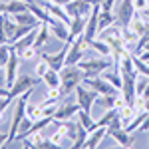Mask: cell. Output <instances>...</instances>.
I'll return each instance as SVG.
<instances>
[{
    "label": "cell",
    "mask_w": 149,
    "mask_h": 149,
    "mask_svg": "<svg viewBox=\"0 0 149 149\" xmlns=\"http://www.w3.org/2000/svg\"><path fill=\"white\" fill-rule=\"evenodd\" d=\"M86 78V72L76 64V66H64L60 70V80H62V95L66 97L68 93H72L76 90V86H80Z\"/></svg>",
    "instance_id": "obj_1"
},
{
    "label": "cell",
    "mask_w": 149,
    "mask_h": 149,
    "mask_svg": "<svg viewBox=\"0 0 149 149\" xmlns=\"http://www.w3.org/2000/svg\"><path fill=\"white\" fill-rule=\"evenodd\" d=\"M111 64H113V58L111 56L107 58V56H100L97 54L93 58H84L78 66L86 72V78H95V76H102Z\"/></svg>",
    "instance_id": "obj_2"
},
{
    "label": "cell",
    "mask_w": 149,
    "mask_h": 149,
    "mask_svg": "<svg viewBox=\"0 0 149 149\" xmlns=\"http://www.w3.org/2000/svg\"><path fill=\"white\" fill-rule=\"evenodd\" d=\"M42 81L40 76H32V74H22V76H18L16 81H14V86L10 88V97H18V95H22L24 92H28V90H34L36 86Z\"/></svg>",
    "instance_id": "obj_3"
},
{
    "label": "cell",
    "mask_w": 149,
    "mask_h": 149,
    "mask_svg": "<svg viewBox=\"0 0 149 149\" xmlns=\"http://www.w3.org/2000/svg\"><path fill=\"white\" fill-rule=\"evenodd\" d=\"M76 97H78V103H80V107L84 111H90L92 113V107L95 105V100H97V95L100 93L95 92V90H90L86 84H80V86H76Z\"/></svg>",
    "instance_id": "obj_4"
},
{
    "label": "cell",
    "mask_w": 149,
    "mask_h": 149,
    "mask_svg": "<svg viewBox=\"0 0 149 149\" xmlns=\"http://www.w3.org/2000/svg\"><path fill=\"white\" fill-rule=\"evenodd\" d=\"M135 12L137 10L133 8V0H121L119 6H117V10H115V24H119L121 28L129 26V22H131V18H133Z\"/></svg>",
    "instance_id": "obj_5"
},
{
    "label": "cell",
    "mask_w": 149,
    "mask_h": 149,
    "mask_svg": "<svg viewBox=\"0 0 149 149\" xmlns=\"http://www.w3.org/2000/svg\"><path fill=\"white\" fill-rule=\"evenodd\" d=\"M92 8H93V4L90 0H72V2H68L64 6V10L68 12L70 18H76V16H86L88 18Z\"/></svg>",
    "instance_id": "obj_6"
},
{
    "label": "cell",
    "mask_w": 149,
    "mask_h": 149,
    "mask_svg": "<svg viewBox=\"0 0 149 149\" xmlns=\"http://www.w3.org/2000/svg\"><path fill=\"white\" fill-rule=\"evenodd\" d=\"M80 109L81 107H80L78 102H66L64 105H58L54 119H56V121H68V119H74Z\"/></svg>",
    "instance_id": "obj_7"
},
{
    "label": "cell",
    "mask_w": 149,
    "mask_h": 149,
    "mask_svg": "<svg viewBox=\"0 0 149 149\" xmlns=\"http://www.w3.org/2000/svg\"><path fill=\"white\" fill-rule=\"evenodd\" d=\"M107 135L115 139L117 145L121 147H131L133 145V133L127 131L125 127H119V129H107Z\"/></svg>",
    "instance_id": "obj_8"
},
{
    "label": "cell",
    "mask_w": 149,
    "mask_h": 149,
    "mask_svg": "<svg viewBox=\"0 0 149 149\" xmlns=\"http://www.w3.org/2000/svg\"><path fill=\"white\" fill-rule=\"evenodd\" d=\"M14 18V22L20 24V26H40L42 20L36 16L32 10H24V12H18V14H10Z\"/></svg>",
    "instance_id": "obj_9"
},
{
    "label": "cell",
    "mask_w": 149,
    "mask_h": 149,
    "mask_svg": "<svg viewBox=\"0 0 149 149\" xmlns=\"http://www.w3.org/2000/svg\"><path fill=\"white\" fill-rule=\"evenodd\" d=\"M103 137H107V125H97L93 131H90V135L86 139V145H84V147H88V149L97 147L103 141Z\"/></svg>",
    "instance_id": "obj_10"
},
{
    "label": "cell",
    "mask_w": 149,
    "mask_h": 149,
    "mask_svg": "<svg viewBox=\"0 0 149 149\" xmlns=\"http://www.w3.org/2000/svg\"><path fill=\"white\" fill-rule=\"evenodd\" d=\"M86 24H88V18H86V16H76V18L70 20V40L68 42H74L78 36L84 34Z\"/></svg>",
    "instance_id": "obj_11"
},
{
    "label": "cell",
    "mask_w": 149,
    "mask_h": 149,
    "mask_svg": "<svg viewBox=\"0 0 149 149\" xmlns=\"http://www.w3.org/2000/svg\"><path fill=\"white\" fill-rule=\"evenodd\" d=\"M50 32L56 36L60 42H68L70 40V24L62 22V20H54L50 24Z\"/></svg>",
    "instance_id": "obj_12"
},
{
    "label": "cell",
    "mask_w": 149,
    "mask_h": 149,
    "mask_svg": "<svg viewBox=\"0 0 149 149\" xmlns=\"http://www.w3.org/2000/svg\"><path fill=\"white\" fill-rule=\"evenodd\" d=\"M88 46H90V50H93V52H95V54H100V56H111L113 58V52H111V46H109V44H107V42H103L102 38H93L92 42H90V44H88Z\"/></svg>",
    "instance_id": "obj_13"
},
{
    "label": "cell",
    "mask_w": 149,
    "mask_h": 149,
    "mask_svg": "<svg viewBox=\"0 0 149 149\" xmlns=\"http://www.w3.org/2000/svg\"><path fill=\"white\" fill-rule=\"evenodd\" d=\"M50 24L48 22H42L40 26H38V34H36V42H34V46L38 48V50H42V48L48 44V40H50Z\"/></svg>",
    "instance_id": "obj_14"
},
{
    "label": "cell",
    "mask_w": 149,
    "mask_h": 149,
    "mask_svg": "<svg viewBox=\"0 0 149 149\" xmlns=\"http://www.w3.org/2000/svg\"><path fill=\"white\" fill-rule=\"evenodd\" d=\"M26 117H30L32 121H38V119L46 117L44 105L42 103H26Z\"/></svg>",
    "instance_id": "obj_15"
},
{
    "label": "cell",
    "mask_w": 149,
    "mask_h": 149,
    "mask_svg": "<svg viewBox=\"0 0 149 149\" xmlns=\"http://www.w3.org/2000/svg\"><path fill=\"white\" fill-rule=\"evenodd\" d=\"M42 81L46 84L48 88H60V86H62V80H60V72H58V70H54V68H50L46 74L42 76Z\"/></svg>",
    "instance_id": "obj_16"
},
{
    "label": "cell",
    "mask_w": 149,
    "mask_h": 149,
    "mask_svg": "<svg viewBox=\"0 0 149 149\" xmlns=\"http://www.w3.org/2000/svg\"><path fill=\"white\" fill-rule=\"evenodd\" d=\"M76 117H78V121H80V123L86 127L88 131H93V129L97 127V121L92 117V113H90V111H84V109H80Z\"/></svg>",
    "instance_id": "obj_17"
},
{
    "label": "cell",
    "mask_w": 149,
    "mask_h": 149,
    "mask_svg": "<svg viewBox=\"0 0 149 149\" xmlns=\"http://www.w3.org/2000/svg\"><path fill=\"white\" fill-rule=\"evenodd\" d=\"M30 2L26 0H6V14H18V12L28 10Z\"/></svg>",
    "instance_id": "obj_18"
},
{
    "label": "cell",
    "mask_w": 149,
    "mask_h": 149,
    "mask_svg": "<svg viewBox=\"0 0 149 149\" xmlns=\"http://www.w3.org/2000/svg\"><path fill=\"white\" fill-rule=\"evenodd\" d=\"M2 20H4V30H6V36H8V42H10L12 38H14V34H16V30H18V26L20 24L14 22V18H12L10 14H2Z\"/></svg>",
    "instance_id": "obj_19"
},
{
    "label": "cell",
    "mask_w": 149,
    "mask_h": 149,
    "mask_svg": "<svg viewBox=\"0 0 149 149\" xmlns=\"http://www.w3.org/2000/svg\"><path fill=\"white\" fill-rule=\"evenodd\" d=\"M115 97H117V93H107V95H97V100H95V105H100L103 109H111L115 107Z\"/></svg>",
    "instance_id": "obj_20"
},
{
    "label": "cell",
    "mask_w": 149,
    "mask_h": 149,
    "mask_svg": "<svg viewBox=\"0 0 149 149\" xmlns=\"http://www.w3.org/2000/svg\"><path fill=\"white\" fill-rule=\"evenodd\" d=\"M117 113H119V109H117V107L105 109V111H103V115L100 117V119H97V125H109V123H111V119H113Z\"/></svg>",
    "instance_id": "obj_21"
},
{
    "label": "cell",
    "mask_w": 149,
    "mask_h": 149,
    "mask_svg": "<svg viewBox=\"0 0 149 149\" xmlns=\"http://www.w3.org/2000/svg\"><path fill=\"white\" fill-rule=\"evenodd\" d=\"M18 56H20V60H24V62H30V60H34V58H40V50L36 46H30V48H26V50H22Z\"/></svg>",
    "instance_id": "obj_22"
},
{
    "label": "cell",
    "mask_w": 149,
    "mask_h": 149,
    "mask_svg": "<svg viewBox=\"0 0 149 149\" xmlns=\"http://www.w3.org/2000/svg\"><path fill=\"white\" fill-rule=\"evenodd\" d=\"M133 64H135V70H137L139 74H141V76H147L149 78V64L147 62H143V60H141V58L137 56V54H133Z\"/></svg>",
    "instance_id": "obj_23"
},
{
    "label": "cell",
    "mask_w": 149,
    "mask_h": 149,
    "mask_svg": "<svg viewBox=\"0 0 149 149\" xmlns=\"http://www.w3.org/2000/svg\"><path fill=\"white\" fill-rule=\"evenodd\" d=\"M10 52H12L10 44H2L0 46V68H6V64L10 60Z\"/></svg>",
    "instance_id": "obj_24"
},
{
    "label": "cell",
    "mask_w": 149,
    "mask_h": 149,
    "mask_svg": "<svg viewBox=\"0 0 149 149\" xmlns=\"http://www.w3.org/2000/svg\"><path fill=\"white\" fill-rule=\"evenodd\" d=\"M48 70H50V64H48L46 60H42V58H40V62L36 64V70H34V74H36V76H40V78H42V76H44V74L48 72Z\"/></svg>",
    "instance_id": "obj_25"
},
{
    "label": "cell",
    "mask_w": 149,
    "mask_h": 149,
    "mask_svg": "<svg viewBox=\"0 0 149 149\" xmlns=\"http://www.w3.org/2000/svg\"><path fill=\"white\" fill-rule=\"evenodd\" d=\"M149 6V0H133V8L137 12H145Z\"/></svg>",
    "instance_id": "obj_26"
},
{
    "label": "cell",
    "mask_w": 149,
    "mask_h": 149,
    "mask_svg": "<svg viewBox=\"0 0 149 149\" xmlns=\"http://www.w3.org/2000/svg\"><path fill=\"white\" fill-rule=\"evenodd\" d=\"M12 103V97L10 95H4V97H0V113H4L6 109H8V105Z\"/></svg>",
    "instance_id": "obj_27"
},
{
    "label": "cell",
    "mask_w": 149,
    "mask_h": 149,
    "mask_svg": "<svg viewBox=\"0 0 149 149\" xmlns=\"http://www.w3.org/2000/svg\"><path fill=\"white\" fill-rule=\"evenodd\" d=\"M2 44H8V36H6V30H4V20L0 16V46Z\"/></svg>",
    "instance_id": "obj_28"
},
{
    "label": "cell",
    "mask_w": 149,
    "mask_h": 149,
    "mask_svg": "<svg viewBox=\"0 0 149 149\" xmlns=\"http://www.w3.org/2000/svg\"><path fill=\"white\" fill-rule=\"evenodd\" d=\"M0 88H8L6 86V70L0 68Z\"/></svg>",
    "instance_id": "obj_29"
},
{
    "label": "cell",
    "mask_w": 149,
    "mask_h": 149,
    "mask_svg": "<svg viewBox=\"0 0 149 149\" xmlns=\"http://www.w3.org/2000/svg\"><path fill=\"white\" fill-rule=\"evenodd\" d=\"M6 139H8V133H2V131H0V147L6 145Z\"/></svg>",
    "instance_id": "obj_30"
},
{
    "label": "cell",
    "mask_w": 149,
    "mask_h": 149,
    "mask_svg": "<svg viewBox=\"0 0 149 149\" xmlns=\"http://www.w3.org/2000/svg\"><path fill=\"white\" fill-rule=\"evenodd\" d=\"M50 2H54V4H58V6H66L68 2H72V0H50Z\"/></svg>",
    "instance_id": "obj_31"
},
{
    "label": "cell",
    "mask_w": 149,
    "mask_h": 149,
    "mask_svg": "<svg viewBox=\"0 0 149 149\" xmlns=\"http://www.w3.org/2000/svg\"><path fill=\"white\" fill-rule=\"evenodd\" d=\"M6 12V0H0V16Z\"/></svg>",
    "instance_id": "obj_32"
},
{
    "label": "cell",
    "mask_w": 149,
    "mask_h": 149,
    "mask_svg": "<svg viewBox=\"0 0 149 149\" xmlns=\"http://www.w3.org/2000/svg\"><path fill=\"white\" fill-rule=\"evenodd\" d=\"M90 2H92L93 6H95V4H102V2H105V0H90Z\"/></svg>",
    "instance_id": "obj_33"
},
{
    "label": "cell",
    "mask_w": 149,
    "mask_h": 149,
    "mask_svg": "<svg viewBox=\"0 0 149 149\" xmlns=\"http://www.w3.org/2000/svg\"><path fill=\"white\" fill-rule=\"evenodd\" d=\"M143 14H145V16H147V18H149V6H147V10L143 12Z\"/></svg>",
    "instance_id": "obj_34"
},
{
    "label": "cell",
    "mask_w": 149,
    "mask_h": 149,
    "mask_svg": "<svg viewBox=\"0 0 149 149\" xmlns=\"http://www.w3.org/2000/svg\"><path fill=\"white\" fill-rule=\"evenodd\" d=\"M26 2H34V0H26Z\"/></svg>",
    "instance_id": "obj_35"
},
{
    "label": "cell",
    "mask_w": 149,
    "mask_h": 149,
    "mask_svg": "<svg viewBox=\"0 0 149 149\" xmlns=\"http://www.w3.org/2000/svg\"><path fill=\"white\" fill-rule=\"evenodd\" d=\"M0 121H2V113H0Z\"/></svg>",
    "instance_id": "obj_36"
},
{
    "label": "cell",
    "mask_w": 149,
    "mask_h": 149,
    "mask_svg": "<svg viewBox=\"0 0 149 149\" xmlns=\"http://www.w3.org/2000/svg\"><path fill=\"white\" fill-rule=\"evenodd\" d=\"M147 64H149V62H147Z\"/></svg>",
    "instance_id": "obj_37"
}]
</instances>
